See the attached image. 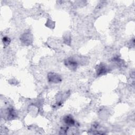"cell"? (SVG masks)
I'll list each match as a JSON object with an SVG mask.
<instances>
[{
  "instance_id": "obj_1",
  "label": "cell",
  "mask_w": 135,
  "mask_h": 135,
  "mask_svg": "<svg viewBox=\"0 0 135 135\" xmlns=\"http://www.w3.org/2000/svg\"><path fill=\"white\" fill-rule=\"evenodd\" d=\"M64 64L71 70L75 71L78 66L79 63L75 58L73 57H70L65 60Z\"/></svg>"
},
{
  "instance_id": "obj_2",
  "label": "cell",
  "mask_w": 135,
  "mask_h": 135,
  "mask_svg": "<svg viewBox=\"0 0 135 135\" xmlns=\"http://www.w3.org/2000/svg\"><path fill=\"white\" fill-rule=\"evenodd\" d=\"M4 118L8 120H11L15 119L16 117L15 111L12 108H8L4 110Z\"/></svg>"
},
{
  "instance_id": "obj_3",
  "label": "cell",
  "mask_w": 135,
  "mask_h": 135,
  "mask_svg": "<svg viewBox=\"0 0 135 135\" xmlns=\"http://www.w3.org/2000/svg\"><path fill=\"white\" fill-rule=\"evenodd\" d=\"M20 39L22 43L26 45H29L32 42V35L29 31L26 32L21 36Z\"/></svg>"
},
{
  "instance_id": "obj_4",
  "label": "cell",
  "mask_w": 135,
  "mask_h": 135,
  "mask_svg": "<svg viewBox=\"0 0 135 135\" xmlns=\"http://www.w3.org/2000/svg\"><path fill=\"white\" fill-rule=\"evenodd\" d=\"M108 72V68L104 63H101L96 67V73L98 76L105 74Z\"/></svg>"
},
{
  "instance_id": "obj_5",
  "label": "cell",
  "mask_w": 135,
  "mask_h": 135,
  "mask_svg": "<svg viewBox=\"0 0 135 135\" xmlns=\"http://www.w3.org/2000/svg\"><path fill=\"white\" fill-rule=\"evenodd\" d=\"M47 79L50 82L54 83H58L62 80L59 74L53 72H50L47 74Z\"/></svg>"
},
{
  "instance_id": "obj_6",
  "label": "cell",
  "mask_w": 135,
  "mask_h": 135,
  "mask_svg": "<svg viewBox=\"0 0 135 135\" xmlns=\"http://www.w3.org/2000/svg\"><path fill=\"white\" fill-rule=\"evenodd\" d=\"M63 121L68 127L73 126L75 124L74 119L71 115H66L64 116L63 118Z\"/></svg>"
},
{
  "instance_id": "obj_7",
  "label": "cell",
  "mask_w": 135,
  "mask_h": 135,
  "mask_svg": "<svg viewBox=\"0 0 135 135\" xmlns=\"http://www.w3.org/2000/svg\"><path fill=\"white\" fill-rule=\"evenodd\" d=\"M10 42H11V40H10V38L9 37H6V36H5V37H3V43H4L5 46L8 45L9 44Z\"/></svg>"
}]
</instances>
